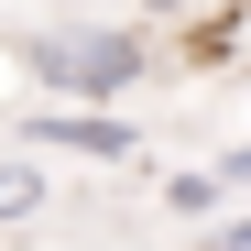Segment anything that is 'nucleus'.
<instances>
[{"label":"nucleus","instance_id":"f257e3e1","mask_svg":"<svg viewBox=\"0 0 251 251\" xmlns=\"http://www.w3.org/2000/svg\"><path fill=\"white\" fill-rule=\"evenodd\" d=\"M142 66H153V44L131 22H66V33H33L22 44V76L76 99V109H109L120 88H142Z\"/></svg>","mask_w":251,"mask_h":251},{"label":"nucleus","instance_id":"f03ea898","mask_svg":"<svg viewBox=\"0 0 251 251\" xmlns=\"http://www.w3.org/2000/svg\"><path fill=\"white\" fill-rule=\"evenodd\" d=\"M22 142L33 153H76V164H131V120H109V109H44V120H22Z\"/></svg>","mask_w":251,"mask_h":251},{"label":"nucleus","instance_id":"7ed1b4c3","mask_svg":"<svg viewBox=\"0 0 251 251\" xmlns=\"http://www.w3.org/2000/svg\"><path fill=\"white\" fill-rule=\"evenodd\" d=\"M44 207H55V175L33 164V142L0 153V219H44Z\"/></svg>","mask_w":251,"mask_h":251},{"label":"nucleus","instance_id":"20e7f679","mask_svg":"<svg viewBox=\"0 0 251 251\" xmlns=\"http://www.w3.org/2000/svg\"><path fill=\"white\" fill-rule=\"evenodd\" d=\"M219 197H229V175H219V164H207V175H175V186H164V207H175V219H207Z\"/></svg>","mask_w":251,"mask_h":251},{"label":"nucleus","instance_id":"39448f33","mask_svg":"<svg viewBox=\"0 0 251 251\" xmlns=\"http://www.w3.org/2000/svg\"><path fill=\"white\" fill-rule=\"evenodd\" d=\"M219 175H229V197L251 186V142H240V153H219Z\"/></svg>","mask_w":251,"mask_h":251},{"label":"nucleus","instance_id":"423d86ee","mask_svg":"<svg viewBox=\"0 0 251 251\" xmlns=\"http://www.w3.org/2000/svg\"><path fill=\"white\" fill-rule=\"evenodd\" d=\"M207 251H251V219H229V229H219V240H207Z\"/></svg>","mask_w":251,"mask_h":251}]
</instances>
